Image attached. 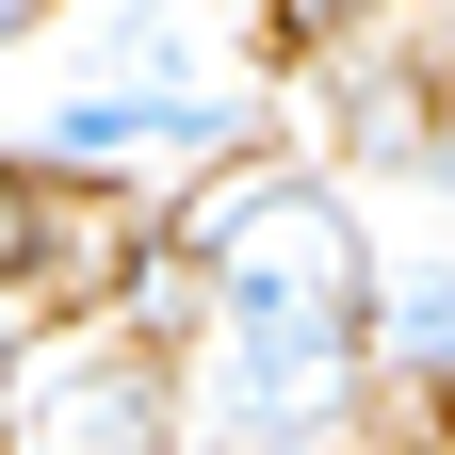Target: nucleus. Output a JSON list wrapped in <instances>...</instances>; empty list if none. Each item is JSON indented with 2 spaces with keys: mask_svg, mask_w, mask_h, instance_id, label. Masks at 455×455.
I'll list each match as a JSON object with an SVG mask.
<instances>
[{
  "mask_svg": "<svg viewBox=\"0 0 455 455\" xmlns=\"http://www.w3.org/2000/svg\"><path fill=\"white\" fill-rule=\"evenodd\" d=\"M66 244H82V196H49L33 163H17V131H0V309H82V276H66Z\"/></svg>",
  "mask_w": 455,
  "mask_h": 455,
  "instance_id": "423d86ee",
  "label": "nucleus"
},
{
  "mask_svg": "<svg viewBox=\"0 0 455 455\" xmlns=\"http://www.w3.org/2000/svg\"><path fill=\"white\" fill-rule=\"evenodd\" d=\"M309 114L341 131L358 196H455V131H439V82H423L407 17L358 33V49H325V66H309Z\"/></svg>",
  "mask_w": 455,
  "mask_h": 455,
  "instance_id": "20e7f679",
  "label": "nucleus"
},
{
  "mask_svg": "<svg viewBox=\"0 0 455 455\" xmlns=\"http://www.w3.org/2000/svg\"><path fill=\"white\" fill-rule=\"evenodd\" d=\"M0 455H196V423H180V341L147 325V293L49 309V325L17 341Z\"/></svg>",
  "mask_w": 455,
  "mask_h": 455,
  "instance_id": "7ed1b4c3",
  "label": "nucleus"
},
{
  "mask_svg": "<svg viewBox=\"0 0 455 455\" xmlns=\"http://www.w3.org/2000/svg\"><path fill=\"white\" fill-rule=\"evenodd\" d=\"M374 212L341 163L260 147L163 212V244L131 260L147 325L180 341V423L196 455L228 439H358L374 423Z\"/></svg>",
  "mask_w": 455,
  "mask_h": 455,
  "instance_id": "f257e3e1",
  "label": "nucleus"
},
{
  "mask_svg": "<svg viewBox=\"0 0 455 455\" xmlns=\"http://www.w3.org/2000/svg\"><path fill=\"white\" fill-rule=\"evenodd\" d=\"M260 131L276 114L244 98V82H66L49 114H17V163L49 196H82V212H131V196H163V180H228V163H260Z\"/></svg>",
  "mask_w": 455,
  "mask_h": 455,
  "instance_id": "f03ea898",
  "label": "nucleus"
},
{
  "mask_svg": "<svg viewBox=\"0 0 455 455\" xmlns=\"http://www.w3.org/2000/svg\"><path fill=\"white\" fill-rule=\"evenodd\" d=\"M407 455H455V423H423V439H407Z\"/></svg>",
  "mask_w": 455,
  "mask_h": 455,
  "instance_id": "f8f14e48",
  "label": "nucleus"
},
{
  "mask_svg": "<svg viewBox=\"0 0 455 455\" xmlns=\"http://www.w3.org/2000/svg\"><path fill=\"white\" fill-rule=\"evenodd\" d=\"M407 49H423V82H439V131H455V0H423V17H407Z\"/></svg>",
  "mask_w": 455,
  "mask_h": 455,
  "instance_id": "6e6552de",
  "label": "nucleus"
},
{
  "mask_svg": "<svg viewBox=\"0 0 455 455\" xmlns=\"http://www.w3.org/2000/svg\"><path fill=\"white\" fill-rule=\"evenodd\" d=\"M228 455H341V439H228Z\"/></svg>",
  "mask_w": 455,
  "mask_h": 455,
  "instance_id": "9b49d317",
  "label": "nucleus"
},
{
  "mask_svg": "<svg viewBox=\"0 0 455 455\" xmlns=\"http://www.w3.org/2000/svg\"><path fill=\"white\" fill-rule=\"evenodd\" d=\"M49 17H66V0H0V49H33V33H49Z\"/></svg>",
  "mask_w": 455,
  "mask_h": 455,
  "instance_id": "1a4fd4ad",
  "label": "nucleus"
},
{
  "mask_svg": "<svg viewBox=\"0 0 455 455\" xmlns=\"http://www.w3.org/2000/svg\"><path fill=\"white\" fill-rule=\"evenodd\" d=\"M17 341H33V309H0V390H17Z\"/></svg>",
  "mask_w": 455,
  "mask_h": 455,
  "instance_id": "9d476101",
  "label": "nucleus"
},
{
  "mask_svg": "<svg viewBox=\"0 0 455 455\" xmlns=\"http://www.w3.org/2000/svg\"><path fill=\"white\" fill-rule=\"evenodd\" d=\"M374 407H407V439L455 423V244H390L374 276Z\"/></svg>",
  "mask_w": 455,
  "mask_h": 455,
  "instance_id": "39448f33",
  "label": "nucleus"
},
{
  "mask_svg": "<svg viewBox=\"0 0 455 455\" xmlns=\"http://www.w3.org/2000/svg\"><path fill=\"white\" fill-rule=\"evenodd\" d=\"M390 17H423V0H260V33L309 49V66H325V49H358V33H390Z\"/></svg>",
  "mask_w": 455,
  "mask_h": 455,
  "instance_id": "0eeeda50",
  "label": "nucleus"
}]
</instances>
